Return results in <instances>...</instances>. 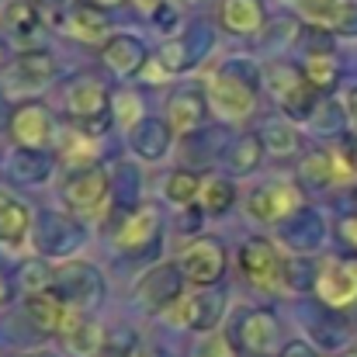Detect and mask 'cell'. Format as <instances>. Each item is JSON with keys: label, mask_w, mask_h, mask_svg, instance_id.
I'll return each instance as SVG.
<instances>
[{"label": "cell", "mask_w": 357, "mask_h": 357, "mask_svg": "<svg viewBox=\"0 0 357 357\" xmlns=\"http://www.w3.org/2000/svg\"><path fill=\"white\" fill-rule=\"evenodd\" d=\"M257 87H260L257 70L246 66L243 59H229L212 73L205 94H208V105L219 119L243 121L257 112Z\"/></svg>", "instance_id": "6da1fadb"}, {"label": "cell", "mask_w": 357, "mask_h": 357, "mask_svg": "<svg viewBox=\"0 0 357 357\" xmlns=\"http://www.w3.org/2000/svg\"><path fill=\"white\" fill-rule=\"evenodd\" d=\"M112 91H108V84L101 80V77H94V73H80V77H73L70 84H66V94H63V105H66V115L73 119V125L80 128V132H87V135H105L108 128H112Z\"/></svg>", "instance_id": "7a4b0ae2"}, {"label": "cell", "mask_w": 357, "mask_h": 357, "mask_svg": "<svg viewBox=\"0 0 357 357\" xmlns=\"http://www.w3.org/2000/svg\"><path fill=\"white\" fill-rule=\"evenodd\" d=\"M260 80H264V87L271 91L274 105L281 108V115L288 121H309L316 115V94L319 91L305 80L302 66L274 59L260 70Z\"/></svg>", "instance_id": "3957f363"}, {"label": "cell", "mask_w": 357, "mask_h": 357, "mask_svg": "<svg viewBox=\"0 0 357 357\" xmlns=\"http://www.w3.org/2000/svg\"><path fill=\"white\" fill-rule=\"evenodd\" d=\"M239 271L246 278L250 288L257 291H281L288 288L284 271H288V257L264 236H250L239 243Z\"/></svg>", "instance_id": "277c9868"}, {"label": "cell", "mask_w": 357, "mask_h": 357, "mask_svg": "<svg viewBox=\"0 0 357 357\" xmlns=\"http://www.w3.org/2000/svg\"><path fill=\"white\" fill-rule=\"evenodd\" d=\"M56 291L63 295V302L70 309L91 316L105 298V278L87 260H66V264L56 267Z\"/></svg>", "instance_id": "5b68a950"}, {"label": "cell", "mask_w": 357, "mask_h": 357, "mask_svg": "<svg viewBox=\"0 0 357 357\" xmlns=\"http://www.w3.org/2000/svg\"><path fill=\"white\" fill-rule=\"evenodd\" d=\"M177 271L191 288H215L226 274V246L215 236L191 239L177 257Z\"/></svg>", "instance_id": "8992f818"}, {"label": "cell", "mask_w": 357, "mask_h": 357, "mask_svg": "<svg viewBox=\"0 0 357 357\" xmlns=\"http://www.w3.org/2000/svg\"><path fill=\"white\" fill-rule=\"evenodd\" d=\"M108 198H112V174L101 163L70 170V177L63 184V205L73 215H98Z\"/></svg>", "instance_id": "52a82bcc"}, {"label": "cell", "mask_w": 357, "mask_h": 357, "mask_svg": "<svg viewBox=\"0 0 357 357\" xmlns=\"http://www.w3.org/2000/svg\"><path fill=\"white\" fill-rule=\"evenodd\" d=\"M7 132L14 139V149H38V153H45L52 146V139H56V119H52V112L42 101H21L10 112Z\"/></svg>", "instance_id": "ba28073f"}, {"label": "cell", "mask_w": 357, "mask_h": 357, "mask_svg": "<svg viewBox=\"0 0 357 357\" xmlns=\"http://www.w3.org/2000/svg\"><path fill=\"white\" fill-rule=\"evenodd\" d=\"M316 295L330 312H344L357 305V257H333L319 267Z\"/></svg>", "instance_id": "9c48e42d"}, {"label": "cell", "mask_w": 357, "mask_h": 357, "mask_svg": "<svg viewBox=\"0 0 357 357\" xmlns=\"http://www.w3.org/2000/svg\"><path fill=\"white\" fill-rule=\"evenodd\" d=\"M222 312H226V291L222 288H202L195 298L181 295L163 316L177 326L195 330V333H212V330H219Z\"/></svg>", "instance_id": "30bf717a"}, {"label": "cell", "mask_w": 357, "mask_h": 357, "mask_svg": "<svg viewBox=\"0 0 357 357\" xmlns=\"http://www.w3.org/2000/svg\"><path fill=\"white\" fill-rule=\"evenodd\" d=\"M236 344L246 357L281 354V323L271 309H250L236 319Z\"/></svg>", "instance_id": "8fae6325"}, {"label": "cell", "mask_w": 357, "mask_h": 357, "mask_svg": "<svg viewBox=\"0 0 357 357\" xmlns=\"http://www.w3.org/2000/svg\"><path fill=\"white\" fill-rule=\"evenodd\" d=\"M302 208V191L291 181H267L246 198V212L257 222H288Z\"/></svg>", "instance_id": "7c38bea8"}, {"label": "cell", "mask_w": 357, "mask_h": 357, "mask_svg": "<svg viewBox=\"0 0 357 357\" xmlns=\"http://www.w3.org/2000/svg\"><path fill=\"white\" fill-rule=\"evenodd\" d=\"M181 295H184V278H181L177 264H156V267H149V271L139 278V284H135V298H139L142 309L153 312V316H163Z\"/></svg>", "instance_id": "4fadbf2b"}, {"label": "cell", "mask_w": 357, "mask_h": 357, "mask_svg": "<svg viewBox=\"0 0 357 357\" xmlns=\"http://www.w3.org/2000/svg\"><path fill=\"white\" fill-rule=\"evenodd\" d=\"M160 236H163V226H160V208L156 205H139V208H132L125 219H121V226L112 233L115 239V246H119L121 253H153L156 246H160Z\"/></svg>", "instance_id": "5bb4252c"}, {"label": "cell", "mask_w": 357, "mask_h": 357, "mask_svg": "<svg viewBox=\"0 0 357 357\" xmlns=\"http://www.w3.org/2000/svg\"><path fill=\"white\" fill-rule=\"evenodd\" d=\"M56 80V59L45 49H24L10 59L7 73H3V87L14 94H31L42 91Z\"/></svg>", "instance_id": "9a60e30c"}, {"label": "cell", "mask_w": 357, "mask_h": 357, "mask_svg": "<svg viewBox=\"0 0 357 357\" xmlns=\"http://www.w3.org/2000/svg\"><path fill=\"white\" fill-rule=\"evenodd\" d=\"M302 17L323 31L357 38V0H295Z\"/></svg>", "instance_id": "2e32d148"}, {"label": "cell", "mask_w": 357, "mask_h": 357, "mask_svg": "<svg viewBox=\"0 0 357 357\" xmlns=\"http://www.w3.org/2000/svg\"><path fill=\"white\" fill-rule=\"evenodd\" d=\"M84 243V226H77L73 219L66 215H56V212H45L35 226V246L38 253L45 257H66L73 253L77 246Z\"/></svg>", "instance_id": "e0dca14e"}, {"label": "cell", "mask_w": 357, "mask_h": 357, "mask_svg": "<svg viewBox=\"0 0 357 357\" xmlns=\"http://www.w3.org/2000/svg\"><path fill=\"white\" fill-rule=\"evenodd\" d=\"M59 337H63L66 351L73 357H101L105 354V337H108V330H105L101 323H94L87 312L70 309V316H66Z\"/></svg>", "instance_id": "ac0fdd59"}, {"label": "cell", "mask_w": 357, "mask_h": 357, "mask_svg": "<svg viewBox=\"0 0 357 357\" xmlns=\"http://www.w3.org/2000/svg\"><path fill=\"white\" fill-rule=\"evenodd\" d=\"M101 63L115 77H135L142 66H149V49L135 35H112L101 49Z\"/></svg>", "instance_id": "d6986e66"}, {"label": "cell", "mask_w": 357, "mask_h": 357, "mask_svg": "<svg viewBox=\"0 0 357 357\" xmlns=\"http://www.w3.org/2000/svg\"><path fill=\"white\" fill-rule=\"evenodd\" d=\"M3 31H7V38L21 52L35 49L38 38H42V14H38V7L28 3V0H10L3 7Z\"/></svg>", "instance_id": "ffe728a7"}, {"label": "cell", "mask_w": 357, "mask_h": 357, "mask_svg": "<svg viewBox=\"0 0 357 357\" xmlns=\"http://www.w3.org/2000/svg\"><path fill=\"white\" fill-rule=\"evenodd\" d=\"M24 316L38 333L59 337V330L70 316V305L63 302V295L56 288H49V291H38V295H24Z\"/></svg>", "instance_id": "44dd1931"}, {"label": "cell", "mask_w": 357, "mask_h": 357, "mask_svg": "<svg viewBox=\"0 0 357 357\" xmlns=\"http://www.w3.org/2000/svg\"><path fill=\"white\" fill-rule=\"evenodd\" d=\"M208 115V94L198 87H181L167 101V125L174 132H195Z\"/></svg>", "instance_id": "7402d4cb"}, {"label": "cell", "mask_w": 357, "mask_h": 357, "mask_svg": "<svg viewBox=\"0 0 357 357\" xmlns=\"http://www.w3.org/2000/svg\"><path fill=\"white\" fill-rule=\"evenodd\" d=\"M208 45H212V35L198 28L191 35H177L174 42H167L156 63L163 70H170V73H184V70H191V66L202 63V56L208 52Z\"/></svg>", "instance_id": "603a6c76"}, {"label": "cell", "mask_w": 357, "mask_h": 357, "mask_svg": "<svg viewBox=\"0 0 357 357\" xmlns=\"http://www.w3.org/2000/svg\"><path fill=\"white\" fill-rule=\"evenodd\" d=\"M66 35L80 38V42H108V10H101L91 0H77L66 17H63Z\"/></svg>", "instance_id": "cb8c5ba5"}, {"label": "cell", "mask_w": 357, "mask_h": 357, "mask_svg": "<svg viewBox=\"0 0 357 357\" xmlns=\"http://www.w3.org/2000/svg\"><path fill=\"white\" fill-rule=\"evenodd\" d=\"M219 24L229 35H257L267 24V7H264V0H222Z\"/></svg>", "instance_id": "d4e9b609"}, {"label": "cell", "mask_w": 357, "mask_h": 357, "mask_svg": "<svg viewBox=\"0 0 357 357\" xmlns=\"http://www.w3.org/2000/svg\"><path fill=\"white\" fill-rule=\"evenodd\" d=\"M35 233V219H31V208L24 202H17L10 191L0 188V243L7 246H17Z\"/></svg>", "instance_id": "484cf974"}, {"label": "cell", "mask_w": 357, "mask_h": 357, "mask_svg": "<svg viewBox=\"0 0 357 357\" xmlns=\"http://www.w3.org/2000/svg\"><path fill=\"white\" fill-rule=\"evenodd\" d=\"M281 236L288 239V246H291V250L309 253V250H316V246L323 243L326 229H323V219H319L312 208H298V212L288 219V226L281 229Z\"/></svg>", "instance_id": "4316f807"}, {"label": "cell", "mask_w": 357, "mask_h": 357, "mask_svg": "<svg viewBox=\"0 0 357 357\" xmlns=\"http://www.w3.org/2000/svg\"><path fill=\"white\" fill-rule=\"evenodd\" d=\"M170 125L163 119H142L132 128V149L142 156V160H160L167 149H170Z\"/></svg>", "instance_id": "83f0119b"}, {"label": "cell", "mask_w": 357, "mask_h": 357, "mask_svg": "<svg viewBox=\"0 0 357 357\" xmlns=\"http://www.w3.org/2000/svg\"><path fill=\"white\" fill-rule=\"evenodd\" d=\"M337 177H340V170H337V160H333L330 149H312L298 163V181L309 191H326Z\"/></svg>", "instance_id": "f1b7e54d"}, {"label": "cell", "mask_w": 357, "mask_h": 357, "mask_svg": "<svg viewBox=\"0 0 357 357\" xmlns=\"http://www.w3.org/2000/svg\"><path fill=\"white\" fill-rule=\"evenodd\" d=\"M302 73L316 91H333L340 84V63H337L333 49H316L312 45L302 59Z\"/></svg>", "instance_id": "f546056e"}, {"label": "cell", "mask_w": 357, "mask_h": 357, "mask_svg": "<svg viewBox=\"0 0 357 357\" xmlns=\"http://www.w3.org/2000/svg\"><path fill=\"white\" fill-rule=\"evenodd\" d=\"M7 170L21 184H45L52 177V160L38 149H14L7 160Z\"/></svg>", "instance_id": "4dcf8cb0"}, {"label": "cell", "mask_w": 357, "mask_h": 357, "mask_svg": "<svg viewBox=\"0 0 357 357\" xmlns=\"http://www.w3.org/2000/svg\"><path fill=\"white\" fill-rule=\"evenodd\" d=\"M59 160L70 167V170H84V167H94L98 163V139L80 132L77 125L63 135L59 142Z\"/></svg>", "instance_id": "1f68e13d"}, {"label": "cell", "mask_w": 357, "mask_h": 357, "mask_svg": "<svg viewBox=\"0 0 357 357\" xmlns=\"http://www.w3.org/2000/svg\"><path fill=\"white\" fill-rule=\"evenodd\" d=\"M260 142H264V149L267 153H274V156H291L295 149H298V132H295V121L288 119H267L260 125Z\"/></svg>", "instance_id": "d6a6232c"}, {"label": "cell", "mask_w": 357, "mask_h": 357, "mask_svg": "<svg viewBox=\"0 0 357 357\" xmlns=\"http://www.w3.org/2000/svg\"><path fill=\"white\" fill-rule=\"evenodd\" d=\"M236 202V188L229 177H205L202 195H198V208L205 215H226Z\"/></svg>", "instance_id": "836d02e7"}, {"label": "cell", "mask_w": 357, "mask_h": 357, "mask_svg": "<svg viewBox=\"0 0 357 357\" xmlns=\"http://www.w3.org/2000/svg\"><path fill=\"white\" fill-rule=\"evenodd\" d=\"M264 142H260V135H239L236 142L226 149V163H229V170L239 174V177H246V174H253L260 163H264Z\"/></svg>", "instance_id": "e575fe53"}, {"label": "cell", "mask_w": 357, "mask_h": 357, "mask_svg": "<svg viewBox=\"0 0 357 357\" xmlns=\"http://www.w3.org/2000/svg\"><path fill=\"white\" fill-rule=\"evenodd\" d=\"M202 184H205V177H198L195 170H174L167 181H163V195H167V202L170 205H181V208H188L191 202H198V195H202Z\"/></svg>", "instance_id": "d590c367"}, {"label": "cell", "mask_w": 357, "mask_h": 357, "mask_svg": "<svg viewBox=\"0 0 357 357\" xmlns=\"http://www.w3.org/2000/svg\"><path fill=\"white\" fill-rule=\"evenodd\" d=\"M17 284H21V291H24V295L49 291V288H56V267H52L49 260H42V257L24 260V264H21V271H17Z\"/></svg>", "instance_id": "8d00e7d4"}, {"label": "cell", "mask_w": 357, "mask_h": 357, "mask_svg": "<svg viewBox=\"0 0 357 357\" xmlns=\"http://www.w3.org/2000/svg\"><path fill=\"white\" fill-rule=\"evenodd\" d=\"M142 351L139 344V333L128 330V326H119V330H108L105 337V357H135Z\"/></svg>", "instance_id": "74e56055"}, {"label": "cell", "mask_w": 357, "mask_h": 357, "mask_svg": "<svg viewBox=\"0 0 357 357\" xmlns=\"http://www.w3.org/2000/svg\"><path fill=\"white\" fill-rule=\"evenodd\" d=\"M112 115H115L121 125H128V128H135L139 121L146 119V115H142V101H139L135 91H121V94L112 98Z\"/></svg>", "instance_id": "f35d334b"}, {"label": "cell", "mask_w": 357, "mask_h": 357, "mask_svg": "<svg viewBox=\"0 0 357 357\" xmlns=\"http://www.w3.org/2000/svg\"><path fill=\"white\" fill-rule=\"evenodd\" d=\"M188 357H233V347H229V340L219 330H212V333H202L195 340V347H191Z\"/></svg>", "instance_id": "ab89813d"}, {"label": "cell", "mask_w": 357, "mask_h": 357, "mask_svg": "<svg viewBox=\"0 0 357 357\" xmlns=\"http://www.w3.org/2000/svg\"><path fill=\"white\" fill-rule=\"evenodd\" d=\"M337 170L340 174H357V135H340V146L333 149Z\"/></svg>", "instance_id": "60d3db41"}, {"label": "cell", "mask_w": 357, "mask_h": 357, "mask_svg": "<svg viewBox=\"0 0 357 357\" xmlns=\"http://www.w3.org/2000/svg\"><path fill=\"white\" fill-rule=\"evenodd\" d=\"M153 21L167 31V35H177V24H181V14L174 10V3H156V14H153Z\"/></svg>", "instance_id": "b9f144b4"}, {"label": "cell", "mask_w": 357, "mask_h": 357, "mask_svg": "<svg viewBox=\"0 0 357 357\" xmlns=\"http://www.w3.org/2000/svg\"><path fill=\"white\" fill-rule=\"evenodd\" d=\"M278 357H319V351H316V344H309V340H288Z\"/></svg>", "instance_id": "7bdbcfd3"}, {"label": "cell", "mask_w": 357, "mask_h": 357, "mask_svg": "<svg viewBox=\"0 0 357 357\" xmlns=\"http://www.w3.org/2000/svg\"><path fill=\"white\" fill-rule=\"evenodd\" d=\"M340 239H344V246H351L357 253V215H347L340 222Z\"/></svg>", "instance_id": "ee69618b"}, {"label": "cell", "mask_w": 357, "mask_h": 357, "mask_svg": "<svg viewBox=\"0 0 357 357\" xmlns=\"http://www.w3.org/2000/svg\"><path fill=\"white\" fill-rule=\"evenodd\" d=\"M344 108H347V119H351V125L357 128V87H351V91H347V98H344Z\"/></svg>", "instance_id": "f6af8a7d"}, {"label": "cell", "mask_w": 357, "mask_h": 357, "mask_svg": "<svg viewBox=\"0 0 357 357\" xmlns=\"http://www.w3.org/2000/svg\"><path fill=\"white\" fill-rule=\"evenodd\" d=\"M198 222H202V208L191 212V215H184V226H181V229H184V233H198V229H202Z\"/></svg>", "instance_id": "bcb514c9"}, {"label": "cell", "mask_w": 357, "mask_h": 357, "mask_svg": "<svg viewBox=\"0 0 357 357\" xmlns=\"http://www.w3.org/2000/svg\"><path fill=\"white\" fill-rule=\"evenodd\" d=\"M135 357H167V354H163L160 347H142V351H139Z\"/></svg>", "instance_id": "7dc6e473"}, {"label": "cell", "mask_w": 357, "mask_h": 357, "mask_svg": "<svg viewBox=\"0 0 357 357\" xmlns=\"http://www.w3.org/2000/svg\"><path fill=\"white\" fill-rule=\"evenodd\" d=\"M91 3H98L101 10H112V7H119V3H125V0H91Z\"/></svg>", "instance_id": "c3c4849f"}, {"label": "cell", "mask_w": 357, "mask_h": 357, "mask_svg": "<svg viewBox=\"0 0 357 357\" xmlns=\"http://www.w3.org/2000/svg\"><path fill=\"white\" fill-rule=\"evenodd\" d=\"M7 295H10V288H7V278H3V274H0V305H3V302H7Z\"/></svg>", "instance_id": "681fc988"}, {"label": "cell", "mask_w": 357, "mask_h": 357, "mask_svg": "<svg viewBox=\"0 0 357 357\" xmlns=\"http://www.w3.org/2000/svg\"><path fill=\"white\" fill-rule=\"evenodd\" d=\"M139 3H146V7H156V3H163V0H139Z\"/></svg>", "instance_id": "f907efd6"}, {"label": "cell", "mask_w": 357, "mask_h": 357, "mask_svg": "<svg viewBox=\"0 0 357 357\" xmlns=\"http://www.w3.org/2000/svg\"><path fill=\"white\" fill-rule=\"evenodd\" d=\"M21 357H42V354H21Z\"/></svg>", "instance_id": "816d5d0a"}, {"label": "cell", "mask_w": 357, "mask_h": 357, "mask_svg": "<svg viewBox=\"0 0 357 357\" xmlns=\"http://www.w3.org/2000/svg\"><path fill=\"white\" fill-rule=\"evenodd\" d=\"M326 357H333V354H326Z\"/></svg>", "instance_id": "f5cc1de1"}]
</instances>
